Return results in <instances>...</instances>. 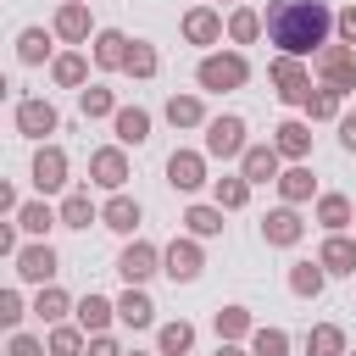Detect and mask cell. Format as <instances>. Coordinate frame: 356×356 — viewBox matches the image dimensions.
I'll return each instance as SVG.
<instances>
[{
    "mask_svg": "<svg viewBox=\"0 0 356 356\" xmlns=\"http://www.w3.org/2000/svg\"><path fill=\"white\" fill-rule=\"evenodd\" d=\"M78 111H83L89 122H95V117H117V95L95 83V89H83V95H78Z\"/></svg>",
    "mask_w": 356,
    "mask_h": 356,
    "instance_id": "40",
    "label": "cell"
},
{
    "mask_svg": "<svg viewBox=\"0 0 356 356\" xmlns=\"http://www.w3.org/2000/svg\"><path fill=\"white\" fill-rule=\"evenodd\" d=\"M89 356H128V350H122L111 334H89Z\"/></svg>",
    "mask_w": 356,
    "mask_h": 356,
    "instance_id": "47",
    "label": "cell"
},
{
    "mask_svg": "<svg viewBox=\"0 0 356 356\" xmlns=\"http://www.w3.org/2000/svg\"><path fill=\"white\" fill-rule=\"evenodd\" d=\"M350 217H356V211H350V200H345V195H317V222H323L328 234H345V228H350Z\"/></svg>",
    "mask_w": 356,
    "mask_h": 356,
    "instance_id": "30",
    "label": "cell"
},
{
    "mask_svg": "<svg viewBox=\"0 0 356 356\" xmlns=\"http://www.w3.org/2000/svg\"><path fill=\"white\" fill-rule=\"evenodd\" d=\"M44 56H50V33H44V28H22V33H17V61H22V67H39Z\"/></svg>",
    "mask_w": 356,
    "mask_h": 356,
    "instance_id": "35",
    "label": "cell"
},
{
    "mask_svg": "<svg viewBox=\"0 0 356 356\" xmlns=\"http://www.w3.org/2000/svg\"><path fill=\"white\" fill-rule=\"evenodd\" d=\"M245 78H250V61H245L239 50H217V56H200V67H195V83H200L206 95H228V89H245Z\"/></svg>",
    "mask_w": 356,
    "mask_h": 356,
    "instance_id": "2",
    "label": "cell"
},
{
    "mask_svg": "<svg viewBox=\"0 0 356 356\" xmlns=\"http://www.w3.org/2000/svg\"><path fill=\"white\" fill-rule=\"evenodd\" d=\"M323 284H328V267H323L317 256H312V261H295V267H289V289H295L300 300H317V295H323Z\"/></svg>",
    "mask_w": 356,
    "mask_h": 356,
    "instance_id": "23",
    "label": "cell"
},
{
    "mask_svg": "<svg viewBox=\"0 0 356 356\" xmlns=\"http://www.w3.org/2000/svg\"><path fill=\"white\" fill-rule=\"evenodd\" d=\"M89 28H95L89 6H83V0H61V11H56V39H67V44H83V39H89Z\"/></svg>",
    "mask_w": 356,
    "mask_h": 356,
    "instance_id": "15",
    "label": "cell"
},
{
    "mask_svg": "<svg viewBox=\"0 0 356 356\" xmlns=\"http://www.w3.org/2000/svg\"><path fill=\"white\" fill-rule=\"evenodd\" d=\"M339 145L356 156V111H350V117H339Z\"/></svg>",
    "mask_w": 356,
    "mask_h": 356,
    "instance_id": "49",
    "label": "cell"
},
{
    "mask_svg": "<svg viewBox=\"0 0 356 356\" xmlns=\"http://www.w3.org/2000/svg\"><path fill=\"white\" fill-rule=\"evenodd\" d=\"M334 33H339V44H356V6L334 11Z\"/></svg>",
    "mask_w": 356,
    "mask_h": 356,
    "instance_id": "45",
    "label": "cell"
},
{
    "mask_svg": "<svg viewBox=\"0 0 356 356\" xmlns=\"http://www.w3.org/2000/svg\"><path fill=\"white\" fill-rule=\"evenodd\" d=\"M100 222H106L111 234H134V228H139V200L117 189V195H111V200L100 206Z\"/></svg>",
    "mask_w": 356,
    "mask_h": 356,
    "instance_id": "21",
    "label": "cell"
},
{
    "mask_svg": "<svg viewBox=\"0 0 356 356\" xmlns=\"http://www.w3.org/2000/svg\"><path fill=\"white\" fill-rule=\"evenodd\" d=\"M273 145H278L284 161H306V156H312V122H300V117L278 122V128H273Z\"/></svg>",
    "mask_w": 356,
    "mask_h": 356,
    "instance_id": "13",
    "label": "cell"
},
{
    "mask_svg": "<svg viewBox=\"0 0 356 356\" xmlns=\"http://www.w3.org/2000/svg\"><path fill=\"white\" fill-rule=\"evenodd\" d=\"M278 145H250L245 156H239V172L250 178V184H278Z\"/></svg>",
    "mask_w": 356,
    "mask_h": 356,
    "instance_id": "16",
    "label": "cell"
},
{
    "mask_svg": "<svg viewBox=\"0 0 356 356\" xmlns=\"http://www.w3.org/2000/svg\"><path fill=\"white\" fill-rule=\"evenodd\" d=\"M111 128H117V145H145L150 139V111L145 106H117Z\"/></svg>",
    "mask_w": 356,
    "mask_h": 356,
    "instance_id": "20",
    "label": "cell"
},
{
    "mask_svg": "<svg viewBox=\"0 0 356 356\" xmlns=\"http://www.w3.org/2000/svg\"><path fill=\"white\" fill-rule=\"evenodd\" d=\"M250 145H245V117H211L206 122V156H217V161H228V156H245Z\"/></svg>",
    "mask_w": 356,
    "mask_h": 356,
    "instance_id": "5",
    "label": "cell"
},
{
    "mask_svg": "<svg viewBox=\"0 0 356 356\" xmlns=\"http://www.w3.org/2000/svg\"><path fill=\"white\" fill-rule=\"evenodd\" d=\"M56 128H61V117H56L50 100H17V134L44 139V134H56Z\"/></svg>",
    "mask_w": 356,
    "mask_h": 356,
    "instance_id": "10",
    "label": "cell"
},
{
    "mask_svg": "<svg viewBox=\"0 0 356 356\" xmlns=\"http://www.w3.org/2000/svg\"><path fill=\"white\" fill-rule=\"evenodd\" d=\"M0 323H6V328L22 323V295H17V289H0Z\"/></svg>",
    "mask_w": 356,
    "mask_h": 356,
    "instance_id": "44",
    "label": "cell"
},
{
    "mask_svg": "<svg viewBox=\"0 0 356 356\" xmlns=\"http://www.w3.org/2000/svg\"><path fill=\"white\" fill-rule=\"evenodd\" d=\"M128 50H134L128 33H117V28H100V33H95V67H106V72L128 67Z\"/></svg>",
    "mask_w": 356,
    "mask_h": 356,
    "instance_id": "18",
    "label": "cell"
},
{
    "mask_svg": "<svg viewBox=\"0 0 356 356\" xmlns=\"http://www.w3.org/2000/svg\"><path fill=\"white\" fill-rule=\"evenodd\" d=\"M339 100H345V95L323 83V89H312V100H306V117H312V122H334V117H339Z\"/></svg>",
    "mask_w": 356,
    "mask_h": 356,
    "instance_id": "41",
    "label": "cell"
},
{
    "mask_svg": "<svg viewBox=\"0 0 356 356\" xmlns=\"http://www.w3.org/2000/svg\"><path fill=\"white\" fill-rule=\"evenodd\" d=\"M17 228H22V222H0V250H6V256L22 250V245H17Z\"/></svg>",
    "mask_w": 356,
    "mask_h": 356,
    "instance_id": "48",
    "label": "cell"
},
{
    "mask_svg": "<svg viewBox=\"0 0 356 356\" xmlns=\"http://www.w3.org/2000/svg\"><path fill=\"white\" fill-rule=\"evenodd\" d=\"M67 312H72V295L56 289V284H39V295H33V317H39V323H61Z\"/></svg>",
    "mask_w": 356,
    "mask_h": 356,
    "instance_id": "29",
    "label": "cell"
},
{
    "mask_svg": "<svg viewBox=\"0 0 356 356\" xmlns=\"http://www.w3.org/2000/svg\"><path fill=\"white\" fill-rule=\"evenodd\" d=\"M289 350V334L284 328H256L250 334V356H284Z\"/></svg>",
    "mask_w": 356,
    "mask_h": 356,
    "instance_id": "43",
    "label": "cell"
},
{
    "mask_svg": "<svg viewBox=\"0 0 356 356\" xmlns=\"http://www.w3.org/2000/svg\"><path fill=\"white\" fill-rule=\"evenodd\" d=\"M17 278L22 284H50L56 278V250L50 245H22L17 250Z\"/></svg>",
    "mask_w": 356,
    "mask_h": 356,
    "instance_id": "14",
    "label": "cell"
},
{
    "mask_svg": "<svg viewBox=\"0 0 356 356\" xmlns=\"http://www.w3.org/2000/svg\"><path fill=\"white\" fill-rule=\"evenodd\" d=\"M111 317H117V300H106V295H83L78 300V328L83 334H106Z\"/></svg>",
    "mask_w": 356,
    "mask_h": 356,
    "instance_id": "24",
    "label": "cell"
},
{
    "mask_svg": "<svg viewBox=\"0 0 356 356\" xmlns=\"http://www.w3.org/2000/svg\"><path fill=\"white\" fill-rule=\"evenodd\" d=\"M300 234H306V222H300V211H295V206H278V211H267V217H261V239H267V245H278V250L300 245Z\"/></svg>",
    "mask_w": 356,
    "mask_h": 356,
    "instance_id": "9",
    "label": "cell"
},
{
    "mask_svg": "<svg viewBox=\"0 0 356 356\" xmlns=\"http://www.w3.org/2000/svg\"><path fill=\"white\" fill-rule=\"evenodd\" d=\"M345 356H356V350H345Z\"/></svg>",
    "mask_w": 356,
    "mask_h": 356,
    "instance_id": "52",
    "label": "cell"
},
{
    "mask_svg": "<svg viewBox=\"0 0 356 356\" xmlns=\"http://www.w3.org/2000/svg\"><path fill=\"white\" fill-rule=\"evenodd\" d=\"M89 222H100V206L89 200V189H72L61 200V228H89Z\"/></svg>",
    "mask_w": 356,
    "mask_h": 356,
    "instance_id": "27",
    "label": "cell"
},
{
    "mask_svg": "<svg viewBox=\"0 0 356 356\" xmlns=\"http://www.w3.org/2000/svg\"><path fill=\"white\" fill-rule=\"evenodd\" d=\"M128 356H145V350H128Z\"/></svg>",
    "mask_w": 356,
    "mask_h": 356,
    "instance_id": "51",
    "label": "cell"
},
{
    "mask_svg": "<svg viewBox=\"0 0 356 356\" xmlns=\"http://www.w3.org/2000/svg\"><path fill=\"white\" fill-rule=\"evenodd\" d=\"M117 323H128V328H150V323H156V300H150L139 284H128V289L117 295Z\"/></svg>",
    "mask_w": 356,
    "mask_h": 356,
    "instance_id": "17",
    "label": "cell"
},
{
    "mask_svg": "<svg viewBox=\"0 0 356 356\" xmlns=\"http://www.w3.org/2000/svg\"><path fill=\"white\" fill-rule=\"evenodd\" d=\"M167 122H172V128H200V122H206L200 95H172V100H167Z\"/></svg>",
    "mask_w": 356,
    "mask_h": 356,
    "instance_id": "33",
    "label": "cell"
},
{
    "mask_svg": "<svg viewBox=\"0 0 356 356\" xmlns=\"http://www.w3.org/2000/svg\"><path fill=\"white\" fill-rule=\"evenodd\" d=\"M117 273H122L128 284H145L150 273H161V250H156V245H145V239H134V245L117 256Z\"/></svg>",
    "mask_w": 356,
    "mask_h": 356,
    "instance_id": "12",
    "label": "cell"
},
{
    "mask_svg": "<svg viewBox=\"0 0 356 356\" xmlns=\"http://www.w3.org/2000/svg\"><path fill=\"white\" fill-rule=\"evenodd\" d=\"M17 222H22V228H28V234H50V228H56V222H61V211H50V206H44V200H28V206H22V211H17Z\"/></svg>",
    "mask_w": 356,
    "mask_h": 356,
    "instance_id": "42",
    "label": "cell"
},
{
    "mask_svg": "<svg viewBox=\"0 0 356 356\" xmlns=\"http://www.w3.org/2000/svg\"><path fill=\"white\" fill-rule=\"evenodd\" d=\"M211 323H217V339H245V334H256V323H250L245 306H222Z\"/></svg>",
    "mask_w": 356,
    "mask_h": 356,
    "instance_id": "38",
    "label": "cell"
},
{
    "mask_svg": "<svg viewBox=\"0 0 356 356\" xmlns=\"http://www.w3.org/2000/svg\"><path fill=\"white\" fill-rule=\"evenodd\" d=\"M184 228H189L195 239H211V234H222V206H217V200H211V206H206V200H195V206L184 211Z\"/></svg>",
    "mask_w": 356,
    "mask_h": 356,
    "instance_id": "28",
    "label": "cell"
},
{
    "mask_svg": "<svg viewBox=\"0 0 356 356\" xmlns=\"http://www.w3.org/2000/svg\"><path fill=\"white\" fill-rule=\"evenodd\" d=\"M312 189H317V178H312V167H306V161H295V167H284V172H278V195H284V206L312 200Z\"/></svg>",
    "mask_w": 356,
    "mask_h": 356,
    "instance_id": "22",
    "label": "cell"
},
{
    "mask_svg": "<svg viewBox=\"0 0 356 356\" xmlns=\"http://www.w3.org/2000/svg\"><path fill=\"white\" fill-rule=\"evenodd\" d=\"M211 200H217L222 211H239V206L250 200V178H245V172H239V178H217V184H211Z\"/></svg>",
    "mask_w": 356,
    "mask_h": 356,
    "instance_id": "37",
    "label": "cell"
},
{
    "mask_svg": "<svg viewBox=\"0 0 356 356\" xmlns=\"http://www.w3.org/2000/svg\"><path fill=\"white\" fill-rule=\"evenodd\" d=\"M184 39H189V44H217V39H222V17H217L211 6L184 11Z\"/></svg>",
    "mask_w": 356,
    "mask_h": 356,
    "instance_id": "19",
    "label": "cell"
},
{
    "mask_svg": "<svg viewBox=\"0 0 356 356\" xmlns=\"http://www.w3.org/2000/svg\"><path fill=\"white\" fill-rule=\"evenodd\" d=\"M89 184H100V189H122L128 184V156H122V145H100L95 156H89Z\"/></svg>",
    "mask_w": 356,
    "mask_h": 356,
    "instance_id": "6",
    "label": "cell"
},
{
    "mask_svg": "<svg viewBox=\"0 0 356 356\" xmlns=\"http://www.w3.org/2000/svg\"><path fill=\"white\" fill-rule=\"evenodd\" d=\"M267 78H273V89H278V100H284V106H306V100H312V72H306V56H273Z\"/></svg>",
    "mask_w": 356,
    "mask_h": 356,
    "instance_id": "3",
    "label": "cell"
},
{
    "mask_svg": "<svg viewBox=\"0 0 356 356\" xmlns=\"http://www.w3.org/2000/svg\"><path fill=\"white\" fill-rule=\"evenodd\" d=\"M317 261H323L328 273H356V239L328 234V239H323V250H317Z\"/></svg>",
    "mask_w": 356,
    "mask_h": 356,
    "instance_id": "25",
    "label": "cell"
},
{
    "mask_svg": "<svg viewBox=\"0 0 356 356\" xmlns=\"http://www.w3.org/2000/svg\"><path fill=\"white\" fill-rule=\"evenodd\" d=\"M261 22H267V39L278 44V56H317L334 33L328 0H267Z\"/></svg>",
    "mask_w": 356,
    "mask_h": 356,
    "instance_id": "1",
    "label": "cell"
},
{
    "mask_svg": "<svg viewBox=\"0 0 356 356\" xmlns=\"http://www.w3.org/2000/svg\"><path fill=\"white\" fill-rule=\"evenodd\" d=\"M306 356H345V328L339 323H317L306 334Z\"/></svg>",
    "mask_w": 356,
    "mask_h": 356,
    "instance_id": "32",
    "label": "cell"
},
{
    "mask_svg": "<svg viewBox=\"0 0 356 356\" xmlns=\"http://www.w3.org/2000/svg\"><path fill=\"white\" fill-rule=\"evenodd\" d=\"M317 72H323L328 89L356 95V44H323L317 50Z\"/></svg>",
    "mask_w": 356,
    "mask_h": 356,
    "instance_id": "4",
    "label": "cell"
},
{
    "mask_svg": "<svg viewBox=\"0 0 356 356\" xmlns=\"http://www.w3.org/2000/svg\"><path fill=\"white\" fill-rule=\"evenodd\" d=\"M50 78H56L61 89H78V83L89 78V61H83L78 50H67V56H56V61H50Z\"/></svg>",
    "mask_w": 356,
    "mask_h": 356,
    "instance_id": "36",
    "label": "cell"
},
{
    "mask_svg": "<svg viewBox=\"0 0 356 356\" xmlns=\"http://www.w3.org/2000/svg\"><path fill=\"white\" fill-rule=\"evenodd\" d=\"M44 350H50V345H39L33 334H11V350H6V356H44Z\"/></svg>",
    "mask_w": 356,
    "mask_h": 356,
    "instance_id": "46",
    "label": "cell"
},
{
    "mask_svg": "<svg viewBox=\"0 0 356 356\" xmlns=\"http://www.w3.org/2000/svg\"><path fill=\"white\" fill-rule=\"evenodd\" d=\"M200 267H206V256H200V245H195V239H172V245L161 250V273H167L172 284L200 278Z\"/></svg>",
    "mask_w": 356,
    "mask_h": 356,
    "instance_id": "7",
    "label": "cell"
},
{
    "mask_svg": "<svg viewBox=\"0 0 356 356\" xmlns=\"http://www.w3.org/2000/svg\"><path fill=\"white\" fill-rule=\"evenodd\" d=\"M33 184H39V195H56V189L67 184V150H61V145H39V156H33Z\"/></svg>",
    "mask_w": 356,
    "mask_h": 356,
    "instance_id": "11",
    "label": "cell"
},
{
    "mask_svg": "<svg viewBox=\"0 0 356 356\" xmlns=\"http://www.w3.org/2000/svg\"><path fill=\"white\" fill-rule=\"evenodd\" d=\"M44 345H50V356H83V350H89V334L72 328V323H56Z\"/></svg>",
    "mask_w": 356,
    "mask_h": 356,
    "instance_id": "34",
    "label": "cell"
},
{
    "mask_svg": "<svg viewBox=\"0 0 356 356\" xmlns=\"http://www.w3.org/2000/svg\"><path fill=\"white\" fill-rule=\"evenodd\" d=\"M156 67H161V56H156V44H145V39H134V50H128V78H156Z\"/></svg>",
    "mask_w": 356,
    "mask_h": 356,
    "instance_id": "39",
    "label": "cell"
},
{
    "mask_svg": "<svg viewBox=\"0 0 356 356\" xmlns=\"http://www.w3.org/2000/svg\"><path fill=\"white\" fill-rule=\"evenodd\" d=\"M261 33H267L261 11H250V6H234V11H228V39H234V44H256Z\"/></svg>",
    "mask_w": 356,
    "mask_h": 356,
    "instance_id": "26",
    "label": "cell"
},
{
    "mask_svg": "<svg viewBox=\"0 0 356 356\" xmlns=\"http://www.w3.org/2000/svg\"><path fill=\"white\" fill-rule=\"evenodd\" d=\"M217 356H250V350H239L234 339H222V345H217Z\"/></svg>",
    "mask_w": 356,
    "mask_h": 356,
    "instance_id": "50",
    "label": "cell"
},
{
    "mask_svg": "<svg viewBox=\"0 0 356 356\" xmlns=\"http://www.w3.org/2000/svg\"><path fill=\"white\" fill-rule=\"evenodd\" d=\"M167 184H172L178 195H195V189L206 184V156H200V150H172V156H167Z\"/></svg>",
    "mask_w": 356,
    "mask_h": 356,
    "instance_id": "8",
    "label": "cell"
},
{
    "mask_svg": "<svg viewBox=\"0 0 356 356\" xmlns=\"http://www.w3.org/2000/svg\"><path fill=\"white\" fill-rule=\"evenodd\" d=\"M189 345H195V323H161V334H156V350L161 356H189Z\"/></svg>",
    "mask_w": 356,
    "mask_h": 356,
    "instance_id": "31",
    "label": "cell"
}]
</instances>
